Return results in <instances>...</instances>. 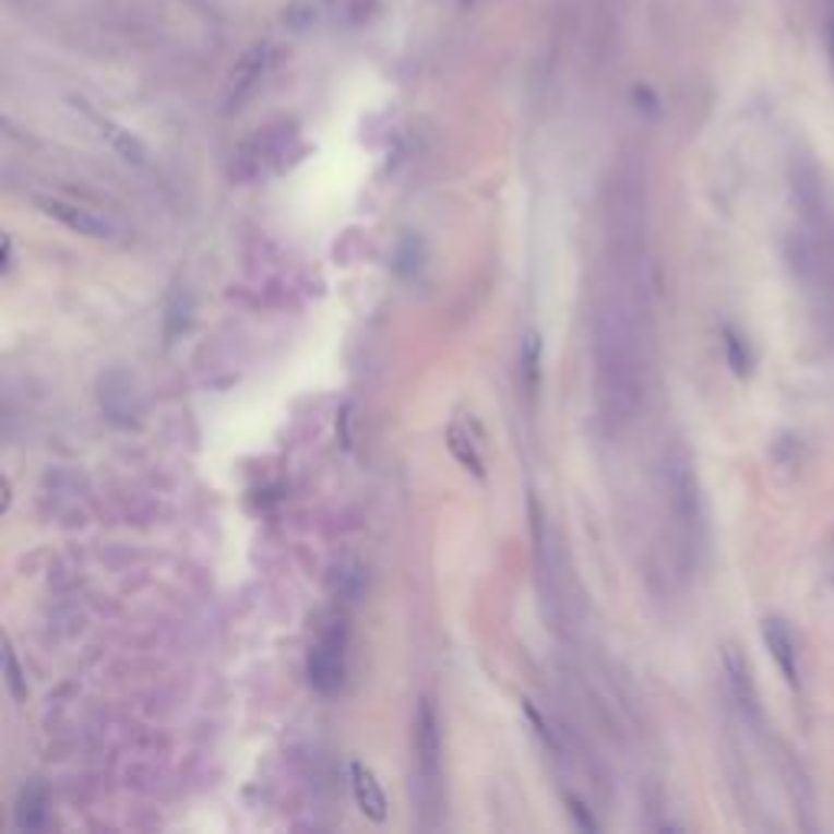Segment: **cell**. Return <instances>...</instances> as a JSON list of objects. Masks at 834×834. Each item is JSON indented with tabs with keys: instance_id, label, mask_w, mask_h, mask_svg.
I'll use <instances>...</instances> for the list:
<instances>
[{
	"instance_id": "obj_14",
	"label": "cell",
	"mask_w": 834,
	"mask_h": 834,
	"mask_svg": "<svg viewBox=\"0 0 834 834\" xmlns=\"http://www.w3.org/2000/svg\"><path fill=\"white\" fill-rule=\"evenodd\" d=\"M16 829L20 832H39V829H46V822H49V793H46V786L43 783H26L23 789H20V799H16Z\"/></svg>"
},
{
	"instance_id": "obj_2",
	"label": "cell",
	"mask_w": 834,
	"mask_h": 834,
	"mask_svg": "<svg viewBox=\"0 0 834 834\" xmlns=\"http://www.w3.org/2000/svg\"><path fill=\"white\" fill-rule=\"evenodd\" d=\"M607 267L648 284V196L645 170L635 154H623L607 180L604 196Z\"/></svg>"
},
{
	"instance_id": "obj_20",
	"label": "cell",
	"mask_w": 834,
	"mask_h": 834,
	"mask_svg": "<svg viewBox=\"0 0 834 834\" xmlns=\"http://www.w3.org/2000/svg\"><path fill=\"white\" fill-rule=\"evenodd\" d=\"M3 668H7V688H10L13 701H26V678H23V671H20L16 655H13L10 645H7V652H3Z\"/></svg>"
},
{
	"instance_id": "obj_10",
	"label": "cell",
	"mask_w": 834,
	"mask_h": 834,
	"mask_svg": "<svg viewBox=\"0 0 834 834\" xmlns=\"http://www.w3.org/2000/svg\"><path fill=\"white\" fill-rule=\"evenodd\" d=\"M98 398H102V412L108 415L111 424L118 427H131L141 417V402L134 392V382L124 372H108L98 385Z\"/></svg>"
},
{
	"instance_id": "obj_4",
	"label": "cell",
	"mask_w": 834,
	"mask_h": 834,
	"mask_svg": "<svg viewBox=\"0 0 834 834\" xmlns=\"http://www.w3.org/2000/svg\"><path fill=\"white\" fill-rule=\"evenodd\" d=\"M415 802L424 829H437L443 812V743L433 701H420L415 714Z\"/></svg>"
},
{
	"instance_id": "obj_11",
	"label": "cell",
	"mask_w": 834,
	"mask_h": 834,
	"mask_svg": "<svg viewBox=\"0 0 834 834\" xmlns=\"http://www.w3.org/2000/svg\"><path fill=\"white\" fill-rule=\"evenodd\" d=\"M271 62H274V49L267 43H261V46H254V49H248L241 56V62L235 65L231 82H228V108H238L261 85V79L267 75Z\"/></svg>"
},
{
	"instance_id": "obj_5",
	"label": "cell",
	"mask_w": 834,
	"mask_h": 834,
	"mask_svg": "<svg viewBox=\"0 0 834 834\" xmlns=\"http://www.w3.org/2000/svg\"><path fill=\"white\" fill-rule=\"evenodd\" d=\"M662 479H665L668 509L684 538V548L698 551L707 535V509H704V489H701L694 460L681 446H671L662 463Z\"/></svg>"
},
{
	"instance_id": "obj_6",
	"label": "cell",
	"mask_w": 834,
	"mask_h": 834,
	"mask_svg": "<svg viewBox=\"0 0 834 834\" xmlns=\"http://www.w3.org/2000/svg\"><path fill=\"white\" fill-rule=\"evenodd\" d=\"M290 144H297V124L294 121H274L267 128H258L235 154L231 164V177L238 180H258L271 170H277L290 151Z\"/></svg>"
},
{
	"instance_id": "obj_15",
	"label": "cell",
	"mask_w": 834,
	"mask_h": 834,
	"mask_svg": "<svg viewBox=\"0 0 834 834\" xmlns=\"http://www.w3.org/2000/svg\"><path fill=\"white\" fill-rule=\"evenodd\" d=\"M538 362H541V339H538V333H525L522 356H519V379H522V389L532 402L538 395V376H541Z\"/></svg>"
},
{
	"instance_id": "obj_22",
	"label": "cell",
	"mask_w": 834,
	"mask_h": 834,
	"mask_svg": "<svg viewBox=\"0 0 834 834\" xmlns=\"http://www.w3.org/2000/svg\"><path fill=\"white\" fill-rule=\"evenodd\" d=\"M571 815H577V825H581V829H587V832H594V829H597V825H594V819L587 815V809H584L577 799H571Z\"/></svg>"
},
{
	"instance_id": "obj_18",
	"label": "cell",
	"mask_w": 834,
	"mask_h": 834,
	"mask_svg": "<svg viewBox=\"0 0 834 834\" xmlns=\"http://www.w3.org/2000/svg\"><path fill=\"white\" fill-rule=\"evenodd\" d=\"M724 349H727V362L737 376H750L753 372V349L750 343L737 333V330H724Z\"/></svg>"
},
{
	"instance_id": "obj_7",
	"label": "cell",
	"mask_w": 834,
	"mask_h": 834,
	"mask_svg": "<svg viewBox=\"0 0 834 834\" xmlns=\"http://www.w3.org/2000/svg\"><path fill=\"white\" fill-rule=\"evenodd\" d=\"M346 648H349V635H346L343 623L330 626L317 639V645L310 648L307 675H310V684L320 694H336L343 688V681H346Z\"/></svg>"
},
{
	"instance_id": "obj_12",
	"label": "cell",
	"mask_w": 834,
	"mask_h": 834,
	"mask_svg": "<svg viewBox=\"0 0 834 834\" xmlns=\"http://www.w3.org/2000/svg\"><path fill=\"white\" fill-rule=\"evenodd\" d=\"M349 786H353V799H356L359 812L369 822L382 825L389 819V799H385L382 783L376 779V773L366 763L356 760V763H349Z\"/></svg>"
},
{
	"instance_id": "obj_9",
	"label": "cell",
	"mask_w": 834,
	"mask_h": 834,
	"mask_svg": "<svg viewBox=\"0 0 834 834\" xmlns=\"http://www.w3.org/2000/svg\"><path fill=\"white\" fill-rule=\"evenodd\" d=\"M39 208L49 218L62 222L65 228H72L79 235H88V238H98V241H108V238L121 235V225L111 215H105L98 208L82 206V203H72V200H62V196H43Z\"/></svg>"
},
{
	"instance_id": "obj_21",
	"label": "cell",
	"mask_w": 834,
	"mask_h": 834,
	"mask_svg": "<svg viewBox=\"0 0 834 834\" xmlns=\"http://www.w3.org/2000/svg\"><path fill=\"white\" fill-rule=\"evenodd\" d=\"M825 33H829V59L834 69V0H825Z\"/></svg>"
},
{
	"instance_id": "obj_19",
	"label": "cell",
	"mask_w": 834,
	"mask_h": 834,
	"mask_svg": "<svg viewBox=\"0 0 834 834\" xmlns=\"http://www.w3.org/2000/svg\"><path fill=\"white\" fill-rule=\"evenodd\" d=\"M420 261H424V248H420V241H417V238H405V241L398 245L395 267H398L402 274H417V271H420Z\"/></svg>"
},
{
	"instance_id": "obj_13",
	"label": "cell",
	"mask_w": 834,
	"mask_h": 834,
	"mask_svg": "<svg viewBox=\"0 0 834 834\" xmlns=\"http://www.w3.org/2000/svg\"><path fill=\"white\" fill-rule=\"evenodd\" d=\"M763 639H766V648L776 658L783 678L799 688V658H796V642H793L789 626L776 620V617H770V620H763Z\"/></svg>"
},
{
	"instance_id": "obj_23",
	"label": "cell",
	"mask_w": 834,
	"mask_h": 834,
	"mask_svg": "<svg viewBox=\"0 0 834 834\" xmlns=\"http://www.w3.org/2000/svg\"><path fill=\"white\" fill-rule=\"evenodd\" d=\"M13 267V238L10 235H3V264H0V271L7 274Z\"/></svg>"
},
{
	"instance_id": "obj_3",
	"label": "cell",
	"mask_w": 834,
	"mask_h": 834,
	"mask_svg": "<svg viewBox=\"0 0 834 834\" xmlns=\"http://www.w3.org/2000/svg\"><path fill=\"white\" fill-rule=\"evenodd\" d=\"M532 535H535V571H538L535 577H538L545 620H551V629L561 639H574L584 626V594L561 535L551 525V519L538 509V502H532Z\"/></svg>"
},
{
	"instance_id": "obj_17",
	"label": "cell",
	"mask_w": 834,
	"mask_h": 834,
	"mask_svg": "<svg viewBox=\"0 0 834 834\" xmlns=\"http://www.w3.org/2000/svg\"><path fill=\"white\" fill-rule=\"evenodd\" d=\"M98 121V128H102V138H108L111 141V147L128 160V164H144L147 160V151H144V144L131 134V131H124V128H118V124H111V121H102V118H95Z\"/></svg>"
},
{
	"instance_id": "obj_8",
	"label": "cell",
	"mask_w": 834,
	"mask_h": 834,
	"mask_svg": "<svg viewBox=\"0 0 834 834\" xmlns=\"http://www.w3.org/2000/svg\"><path fill=\"white\" fill-rule=\"evenodd\" d=\"M724 675H727V688H730V698L737 704V711L743 714V720L750 727H763V704H760V691H756V678H753V668L747 662V655L737 648V645H727L724 655Z\"/></svg>"
},
{
	"instance_id": "obj_1",
	"label": "cell",
	"mask_w": 834,
	"mask_h": 834,
	"mask_svg": "<svg viewBox=\"0 0 834 834\" xmlns=\"http://www.w3.org/2000/svg\"><path fill=\"white\" fill-rule=\"evenodd\" d=\"M652 307L648 284L604 264L591 307V359L597 405L607 424L623 427L642 412L648 392Z\"/></svg>"
},
{
	"instance_id": "obj_16",
	"label": "cell",
	"mask_w": 834,
	"mask_h": 834,
	"mask_svg": "<svg viewBox=\"0 0 834 834\" xmlns=\"http://www.w3.org/2000/svg\"><path fill=\"white\" fill-rule=\"evenodd\" d=\"M446 446H450V453L460 460V466H466L476 479H482L486 476V466H482V456H479V450H476V443H473V437L463 430V427H456V424H450V430H446Z\"/></svg>"
}]
</instances>
